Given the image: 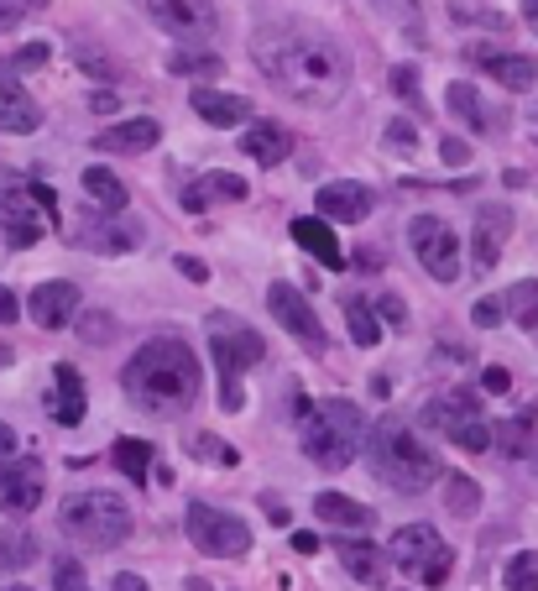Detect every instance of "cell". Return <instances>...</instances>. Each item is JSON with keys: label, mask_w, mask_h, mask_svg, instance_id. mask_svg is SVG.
Listing matches in <instances>:
<instances>
[{"label": "cell", "mask_w": 538, "mask_h": 591, "mask_svg": "<svg viewBox=\"0 0 538 591\" xmlns=\"http://www.w3.org/2000/svg\"><path fill=\"white\" fill-rule=\"evenodd\" d=\"M147 11H152L157 27L168 37H178V42L215 32V11H209L204 0H147Z\"/></svg>", "instance_id": "cell-13"}, {"label": "cell", "mask_w": 538, "mask_h": 591, "mask_svg": "<svg viewBox=\"0 0 538 591\" xmlns=\"http://www.w3.org/2000/svg\"><path fill=\"white\" fill-rule=\"evenodd\" d=\"M392 95L408 100V105H418V68H408V63L392 68Z\"/></svg>", "instance_id": "cell-40"}, {"label": "cell", "mask_w": 538, "mask_h": 591, "mask_svg": "<svg viewBox=\"0 0 538 591\" xmlns=\"http://www.w3.org/2000/svg\"><path fill=\"white\" fill-rule=\"evenodd\" d=\"M142 241V225H126L121 210H100V220H89V246L105 257H126Z\"/></svg>", "instance_id": "cell-23"}, {"label": "cell", "mask_w": 538, "mask_h": 591, "mask_svg": "<svg viewBox=\"0 0 538 591\" xmlns=\"http://www.w3.org/2000/svg\"><path fill=\"white\" fill-rule=\"evenodd\" d=\"M377 314H382V325H408V304L397 299V293H377Z\"/></svg>", "instance_id": "cell-42"}, {"label": "cell", "mask_w": 538, "mask_h": 591, "mask_svg": "<svg viewBox=\"0 0 538 591\" xmlns=\"http://www.w3.org/2000/svg\"><path fill=\"white\" fill-rule=\"evenodd\" d=\"M387 142H392V147H403V152H408V147H418L413 121H408V116H392V121H387Z\"/></svg>", "instance_id": "cell-43"}, {"label": "cell", "mask_w": 538, "mask_h": 591, "mask_svg": "<svg viewBox=\"0 0 538 591\" xmlns=\"http://www.w3.org/2000/svg\"><path fill=\"white\" fill-rule=\"evenodd\" d=\"M481 388H486V393H507V388H512V372H507V367H486V372H481Z\"/></svg>", "instance_id": "cell-48"}, {"label": "cell", "mask_w": 538, "mask_h": 591, "mask_svg": "<svg viewBox=\"0 0 538 591\" xmlns=\"http://www.w3.org/2000/svg\"><path fill=\"white\" fill-rule=\"evenodd\" d=\"M366 461H371V476L387 482L392 492H429L444 476L429 440L403 419H377L366 429Z\"/></svg>", "instance_id": "cell-3"}, {"label": "cell", "mask_w": 538, "mask_h": 591, "mask_svg": "<svg viewBox=\"0 0 538 591\" xmlns=\"http://www.w3.org/2000/svg\"><path fill=\"white\" fill-rule=\"evenodd\" d=\"M115 105H121V100H115V89H100V95H89V110H100V116H110Z\"/></svg>", "instance_id": "cell-51"}, {"label": "cell", "mask_w": 538, "mask_h": 591, "mask_svg": "<svg viewBox=\"0 0 538 591\" xmlns=\"http://www.w3.org/2000/svg\"><path fill=\"white\" fill-rule=\"evenodd\" d=\"M162 142V126L152 116H131V121H115L95 136L100 152H152Z\"/></svg>", "instance_id": "cell-19"}, {"label": "cell", "mask_w": 538, "mask_h": 591, "mask_svg": "<svg viewBox=\"0 0 538 591\" xmlns=\"http://www.w3.org/2000/svg\"><path fill=\"white\" fill-rule=\"evenodd\" d=\"M450 16H455V21H471V27H491V32H502V27H507V16H502V11L465 6V0H455V6H450Z\"/></svg>", "instance_id": "cell-39"}, {"label": "cell", "mask_w": 538, "mask_h": 591, "mask_svg": "<svg viewBox=\"0 0 538 591\" xmlns=\"http://www.w3.org/2000/svg\"><path fill=\"white\" fill-rule=\"evenodd\" d=\"M298 424H303V456L319 471H345L366 445V419L345 398H324V403L298 398Z\"/></svg>", "instance_id": "cell-4"}, {"label": "cell", "mask_w": 538, "mask_h": 591, "mask_svg": "<svg viewBox=\"0 0 538 591\" xmlns=\"http://www.w3.org/2000/svg\"><path fill=\"white\" fill-rule=\"evenodd\" d=\"M21 6H27V11H42V6H48V0H21Z\"/></svg>", "instance_id": "cell-59"}, {"label": "cell", "mask_w": 538, "mask_h": 591, "mask_svg": "<svg viewBox=\"0 0 538 591\" xmlns=\"http://www.w3.org/2000/svg\"><path fill=\"white\" fill-rule=\"evenodd\" d=\"M523 21H528V27L538 32V0H523Z\"/></svg>", "instance_id": "cell-58"}, {"label": "cell", "mask_w": 538, "mask_h": 591, "mask_svg": "<svg viewBox=\"0 0 538 591\" xmlns=\"http://www.w3.org/2000/svg\"><path fill=\"white\" fill-rule=\"evenodd\" d=\"M189 450H194V461H204V466H225V471L241 466V450L230 440H220V435H194Z\"/></svg>", "instance_id": "cell-37"}, {"label": "cell", "mask_w": 538, "mask_h": 591, "mask_svg": "<svg viewBox=\"0 0 538 591\" xmlns=\"http://www.w3.org/2000/svg\"><path fill=\"white\" fill-rule=\"evenodd\" d=\"M507 241H512V210H507V204H481L476 220H471V267L491 272L502 262Z\"/></svg>", "instance_id": "cell-12"}, {"label": "cell", "mask_w": 538, "mask_h": 591, "mask_svg": "<svg viewBox=\"0 0 538 591\" xmlns=\"http://www.w3.org/2000/svg\"><path fill=\"white\" fill-rule=\"evenodd\" d=\"M110 456H115V466H121L136 487L147 482V471H152V445H147V440H131V435H126V440H115Z\"/></svg>", "instance_id": "cell-35"}, {"label": "cell", "mask_w": 538, "mask_h": 591, "mask_svg": "<svg viewBox=\"0 0 538 591\" xmlns=\"http://www.w3.org/2000/svg\"><path fill=\"white\" fill-rule=\"evenodd\" d=\"M241 152L251 157V163H262V168H277V163H288L293 136H288V126L262 121V126H251V131L241 136Z\"/></svg>", "instance_id": "cell-22"}, {"label": "cell", "mask_w": 538, "mask_h": 591, "mask_svg": "<svg viewBox=\"0 0 538 591\" xmlns=\"http://www.w3.org/2000/svg\"><path fill=\"white\" fill-rule=\"evenodd\" d=\"M356 267H382V257H377V246H361V257H356Z\"/></svg>", "instance_id": "cell-56"}, {"label": "cell", "mask_w": 538, "mask_h": 591, "mask_svg": "<svg viewBox=\"0 0 538 591\" xmlns=\"http://www.w3.org/2000/svg\"><path fill=\"white\" fill-rule=\"evenodd\" d=\"M444 508H450L455 518H476V508H481V487L471 482V476H444Z\"/></svg>", "instance_id": "cell-36"}, {"label": "cell", "mask_w": 538, "mask_h": 591, "mask_svg": "<svg viewBox=\"0 0 538 591\" xmlns=\"http://www.w3.org/2000/svg\"><path fill=\"white\" fill-rule=\"evenodd\" d=\"M189 105H194V116H204L209 126H246V121H251V100L225 95V89H209V84L194 89Z\"/></svg>", "instance_id": "cell-20"}, {"label": "cell", "mask_w": 538, "mask_h": 591, "mask_svg": "<svg viewBox=\"0 0 538 591\" xmlns=\"http://www.w3.org/2000/svg\"><path fill=\"white\" fill-rule=\"evenodd\" d=\"M314 513L324 518V524H335V529H371L377 524V513H371L366 503H356V497H345V492H319Z\"/></svg>", "instance_id": "cell-25"}, {"label": "cell", "mask_w": 538, "mask_h": 591, "mask_svg": "<svg viewBox=\"0 0 538 591\" xmlns=\"http://www.w3.org/2000/svg\"><path fill=\"white\" fill-rule=\"evenodd\" d=\"M121 382H126V398L136 408H147L152 419H178L199 398V356L178 335H152L126 361Z\"/></svg>", "instance_id": "cell-2"}, {"label": "cell", "mask_w": 538, "mask_h": 591, "mask_svg": "<svg viewBox=\"0 0 538 591\" xmlns=\"http://www.w3.org/2000/svg\"><path fill=\"white\" fill-rule=\"evenodd\" d=\"M439 157H444V163H450V168H460L465 157H471V147H465L460 136H450V142H439Z\"/></svg>", "instance_id": "cell-49"}, {"label": "cell", "mask_w": 538, "mask_h": 591, "mask_svg": "<svg viewBox=\"0 0 538 591\" xmlns=\"http://www.w3.org/2000/svg\"><path fill=\"white\" fill-rule=\"evenodd\" d=\"M371 189L366 184H356V178H340V184H324L319 194H314V210L324 215V220H345V225H361L366 215H371Z\"/></svg>", "instance_id": "cell-16"}, {"label": "cell", "mask_w": 538, "mask_h": 591, "mask_svg": "<svg viewBox=\"0 0 538 591\" xmlns=\"http://www.w3.org/2000/svg\"><path fill=\"white\" fill-rule=\"evenodd\" d=\"M340 309H345L350 340H356V346H377V340H382V314L371 309L361 293H340Z\"/></svg>", "instance_id": "cell-28"}, {"label": "cell", "mask_w": 538, "mask_h": 591, "mask_svg": "<svg viewBox=\"0 0 538 591\" xmlns=\"http://www.w3.org/2000/svg\"><path fill=\"white\" fill-rule=\"evenodd\" d=\"M115 591H152V586L136 576V571H121V576H115Z\"/></svg>", "instance_id": "cell-52"}, {"label": "cell", "mask_w": 538, "mask_h": 591, "mask_svg": "<svg viewBox=\"0 0 538 591\" xmlns=\"http://www.w3.org/2000/svg\"><path fill=\"white\" fill-rule=\"evenodd\" d=\"M21 16H27V6H21V0H0V32H16Z\"/></svg>", "instance_id": "cell-47"}, {"label": "cell", "mask_w": 538, "mask_h": 591, "mask_svg": "<svg viewBox=\"0 0 538 591\" xmlns=\"http://www.w3.org/2000/svg\"><path fill=\"white\" fill-rule=\"evenodd\" d=\"M408 241H413L418 267H424L434 283H455L460 278V267H465L460 262V236L439 215H413L408 220Z\"/></svg>", "instance_id": "cell-9"}, {"label": "cell", "mask_w": 538, "mask_h": 591, "mask_svg": "<svg viewBox=\"0 0 538 591\" xmlns=\"http://www.w3.org/2000/svg\"><path fill=\"white\" fill-rule=\"evenodd\" d=\"M32 320L42 325V330H58V325H68L79 314V288L68 283V278H53V283H42L37 293H32Z\"/></svg>", "instance_id": "cell-18"}, {"label": "cell", "mask_w": 538, "mask_h": 591, "mask_svg": "<svg viewBox=\"0 0 538 591\" xmlns=\"http://www.w3.org/2000/svg\"><path fill=\"white\" fill-rule=\"evenodd\" d=\"M84 194L100 204V210H126L131 204V194H126V184L115 178L110 168H84Z\"/></svg>", "instance_id": "cell-31"}, {"label": "cell", "mask_w": 538, "mask_h": 591, "mask_svg": "<svg viewBox=\"0 0 538 591\" xmlns=\"http://www.w3.org/2000/svg\"><path fill=\"white\" fill-rule=\"evenodd\" d=\"M293 550H298V555H314V550H319V539L298 529V534H293Z\"/></svg>", "instance_id": "cell-54"}, {"label": "cell", "mask_w": 538, "mask_h": 591, "mask_svg": "<svg viewBox=\"0 0 538 591\" xmlns=\"http://www.w3.org/2000/svg\"><path fill=\"white\" fill-rule=\"evenodd\" d=\"M53 419L63 429L84 424V377H79L74 361H58L53 367Z\"/></svg>", "instance_id": "cell-21"}, {"label": "cell", "mask_w": 538, "mask_h": 591, "mask_svg": "<svg viewBox=\"0 0 538 591\" xmlns=\"http://www.w3.org/2000/svg\"><path fill=\"white\" fill-rule=\"evenodd\" d=\"M491 435H497V445L507 450L512 461H523V456H528V440H533V414L497 419V424H491Z\"/></svg>", "instance_id": "cell-34"}, {"label": "cell", "mask_w": 538, "mask_h": 591, "mask_svg": "<svg viewBox=\"0 0 538 591\" xmlns=\"http://www.w3.org/2000/svg\"><path fill=\"white\" fill-rule=\"evenodd\" d=\"M178 267H183V272H189V278H194V283H204V262H194V257H183Z\"/></svg>", "instance_id": "cell-57"}, {"label": "cell", "mask_w": 538, "mask_h": 591, "mask_svg": "<svg viewBox=\"0 0 538 591\" xmlns=\"http://www.w3.org/2000/svg\"><path fill=\"white\" fill-rule=\"evenodd\" d=\"M48 42H27V48H21L16 58H11V68H42V63H48Z\"/></svg>", "instance_id": "cell-45"}, {"label": "cell", "mask_w": 538, "mask_h": 591, "mask_svg": "<svg viewBox=\"0 0 538 591\" xmlns=\"http://www.w3.org/2000/svg\"><path fill=\"white\" fill-rule=\"evenodd\" d=\"M502 314H507V304L481 299V304H476V325H481V330H491V325H502Z\"/></svg>", "instance_id": "cell-46"}, {"label": "cell", "mask_w": 538, "mask_h": 591, "mask_svg": "<svg viewBox=\"0 0 538 591\" xmlns=\"http://www.w3.org/2000/svg\"><path fill=\"white\" fill-rule=\"evenodd\" d=\"M293 241L303 246V252H309L324 272H345V262H350V252L340 246V236H335V220H324V215H298L293 225Z\"/></svg>", "instance_id": "cell-14"}, {"label": "cell", "mask_w": 538, "mask_h": 591, "mask_svg": "<svg viewBox=\"0 0 538 591\" xmlns=\"http://www.w3.org/2000/svg\"><path fill=\"white\" fill-rule=\"evenodd\" d=\"M110 330H115L110 314H84V320H79V335L84 340H110Z\"/></svg>", "instance_id": "cell-44"}, {"label": "cell", "mask_w": 538, "mask_h": 591, "mask_svg": "<svg viewBox=\"0 0 538 591\" xmlns=\"http://www.w3.org/2000/svg\"><path fill=\"white\" fill-rule=\"evenodd\" d=\"M392 565L408 571L418 586H444L455 571V550L439 539V529L429 524H403L392 534Z\"/></svg>", "instance_id": "cell-7"}, {"label": "cell", "mask_w": 538, "mask_h": 591, "mask_svg": "<svg viewBox=\"0 0 538 591\" xmlns=\"http://www.w3.org/2000/svg\"><path fill=\"white\" fill-rule=\"evenodd\" d=\"M215 199H246V178H236V173H209V178H199V184L183 189V210L199 215Z\"/></svg>", "instance_id": "cell-27"}, {"label": "cell", "mask_w": 538, "mask_h": 591, "mask_svg": "<svg viewBox=\"0 0 538 591\" xmlns=\"http://www.w3.org/2000/svg\"><path fill=\"white\" fill-rule=\"evenodd\" d=\"M481 68L497 84H507L512 95H528V89L538 84V58H528V53H486Z\"/></svg>", "instance_id": "cell-24"}, {"label": "cell", "mask_w": 538, "mask_h": 591, "mask_svg": "<svg viewBox=\"0 0 538 591\" xmlns=\"http://www.w3.org/2000/svg\"><path fill=\"white\" fill-rule=\"evenodd\" d=\"M42 497H48V471H42V461H32V456L0 461V508L6 513H37Z\"/></svg>", "instance_id": "cell-11"}, {"label": "cell", "mask_w": 538, "mask_h": 591, "mask_svg": "<svg viewBox=\"0 0 538 591\" xmlns=\"http://www.w3.org/2000/svg\"><path fill=\"white\" fill-rule=\"evenodd\" d=\"M32 194V189H27ZM27 194L21 189H0V241L11 246V252H21V246H32L37 236H42V215L48 210H32L27 204Z\"/></svg>", "instance_id": "cell-15"}, {"label": "cell", "mask_w": 538, "mask_h": 591, "mask_svg": "<svg viewBox=\"0 0 538 591\" xmlns=\"http://www.w3.org/2000/svg\"><path fill=\"white\" fill-rule=\"evenodd\" d=\"M220 68H225V58L215 48H173L168 53V74H178V79H215Z\"/></svg>", "instance_id": "cell-29"}, {"label": "cell", "mask_w": 538, "mask_h": 591, "mask_svg": "<svg viewBox=\"0 0 538 591\" xmlns=\"http://www.w3.org/2000/svg\"><path fill=\"white\" fill-rule=\"evenodd\" d=\"M58 524L68 539L95 544V550H115L131 534V503L115 492H74V497H63Z\"/></svg>", "instance_id": "cell-5"}, {"label": "cell", "mask_w": 538, "mask_h": 591, "mask_svg": "<svg viewBox=\"0 0 538 591\" xmlns=\"http://www.w3.org/2000/svg\"><path fill=\"white\" fill-rule=\"evenodd\" d=\"M533 471H538V456H533Z\"/></svg>", "instance_id": "cell-61"}, {"label": "cell", "mask_w": 538, "mask_h": 591, "mask_svg": "<svg viewBox=\"0 0 538 591\" xmlns=\"http://www.w3.org/2000/svg\"><path fill=\"white\" fill-rule=\"evenodd\" d=\"M37 560V539L27 529H0V571H27Z\"/></svg>", "instance_id": "cell-33"}, {"label": "cell", "mask_w": 538, "mask_h": 591, "mask_svg": "<svg viewBox=\"0 0 538 591\" xmlns=\"http://www.w3.org/2000/svg\"><path fill=\"white\" fill-rule=\"evenodd\" d=\"M189 544L209 560H241L251 550V529L215 503H189Z\"/></svg>", "instance_id": "cell-8"}, {"label": "cell", "mask_w": 538, "mask_h": 591, "mask_svg": "<svg viewBox=\"0 0 538 591\" xmlns=\"http://www.w3.org/2000/svg\"><path fill=\"white\" fill-rule=\"evenodd\" d=\"M53 591H95V586L84 581V571H79L74 560H63L58 571H53Z\"/></svg>", "instance_id": "cell-41"}, {"label": "cell", "mask_w": 538, "mask_h": 591, "mask_svg": "<svg viewBox=\"0 0 538 591\" xmlns=\"http://www.w3.org/2000/svg\"><path fill=\"white\" fill-rule=\"evenodd\" d=\"M251 58L288 100H303V105H335L350 89V53L330 32L309 27V21L256 27Z\"/></svg>", "instance_id": "cell-1"}, {"label": "cell", "mask_w": 538, "mask_h": 591, "mask_svg": "<svg viewBox=\"0 0 538 591\" xmlns=\"http://www.w3.org/2000/svg\"><path fill=\"white\" fill-rule=\"evenodd\" d=\"M502 586L507 591H538V555L533 550H518L507 560V571H502Z\"/></svg>", "instance_id": "cell-38"}, {"label": "cell", "mask_w": 538, "mask_h": 591, "mask_svg": "<svg viewBox=\"0 0 538 591\" xmlns=\"http://www.w3.org/2000/svg\"><path fill=\"white\" fill-rule=\"evenodd\" d=\"M16 314H21L16 293H11V288H0V325H16Z\"/></svg>", "instance_id": "cell-50"}, {"label": "cell", "mask_w": 538, "mask_h": 591, "mask_svg": "<svg viewBox=\"0 0 538 591\" xmlns=\"http://www.w3.org/2000/svg\"><path fill=\"white\" fill-rule=\"evenodd\" d=\"M450 110L471 126V131H491V116H486V105H481V89L476 84H465V79H455L450 84Z\"/></svg>", "instance_id": "cell-32"}, {"label": "cell", "mask_w": 538, "mask_h": 591, "mask_svg": "<svg viewBox=\"0 0 538 591\" xmlns=\"http://www.w3.org/2000/svg\"><path fill=\"white\" fill-rule=\"evenodd\" d=\"M42 126V110L27 100V95H21V89L16 84H0V136H32Z\"/></svg>", "instance_id": "cell-26"}, {"label": "cell", "mask_w": 538, "mask_h": 591, "mask_svg": "<svg viewBox=\"0 0 538 591\" xmlns=\"http://www.w3.org/2000/svg\"><path fill=\"white\" fill-rule=\"evenodd\" d=\"M340 565L345 576H356L361 586H387V565H392V550H382V544L371 539H340Z\"/></svg>", "instance_id": "cell-17"}, {"label": "cell", "mask_w": 538, "mask_h": 591, "mask_svg": "<svg viewBox=\"0 0 538 591\" xmlns=\"http://www.w3.org/2000/svg\"><path fill=\"white\" fill-rule=\"evenodd\" d=\"M6 591H32V586H6Z\"/></svg>", "instance_id": "cell-60"}, {"label": "cell", "mask_w": 538, "mask_h": 591, "mask_svg": "<svg viewBox=\"0 0 538 591\" xmlns=\"http://www.w3.org/2000/svg\"><path fill=\"white\" fill-rule=\"evenodd\" d=\"M502 304H507V314H512V325H523V330L533 335V346H538V278L512 283Z\"/></svg>", "instance_id": "cell-30"}, {"label": "cell", "mask_w": 538, "mask_h": 591, "mask_svg": "<svg viewBox=\"0 0 538 591\" xmlns=\"http://www.w3.org/2000/svg\"><path fill=\"white\" fill-rule=\"evenodd\" d=\"M267 309L277 314V325H283V330L298 340V346H309V351H324V346H330V340H324L319 314H314V304L303 299L293 283H272V288H267Z\"/></svg>", "instance_id": "cell-10"}, {"label": "cell", "mask_w": 538, "mask_h": 591, "mask_svg": "<svg viewBox=\"0 0 538 591\" xmlns=\"http://www.w3.org/2000/svg\"><path fill=\"white\" fill-rule=\"evenodd\" d=\"M11 450H16V435H11V424H0V461H6Z\"/></svg>", "instance_id": "cell-55"}, {"label": "cell", "mask_w": 538, "mask_h": 591, "mask_svg": "<svg viewBox=\"0 0 538 591\" xmlns=\"http://www.w3.org/2000/svg\"><path fill=\"white\" fill-rule=\"evenodd\" d=\"M377 11H392V16L413 21V0H377Z\"/></svg>", "instance_id": "cell-53"}, {"label": "cell", "mask_w": 538, "mask_h": 591, "mask_svg": "<svg viewBox=\"0 0 538 591\" xmlns=\"http://www.w3.org/2000/svg\"><path fill=\"white\" fill-rule=\"evenodd\" d=\"M209 351H215V367H220V398L225 408H241V372H251L256 361L267 356V340L256 335L241 314H209Z\"/></svg>", "instance_id": "cell-6"}]
</instances>
